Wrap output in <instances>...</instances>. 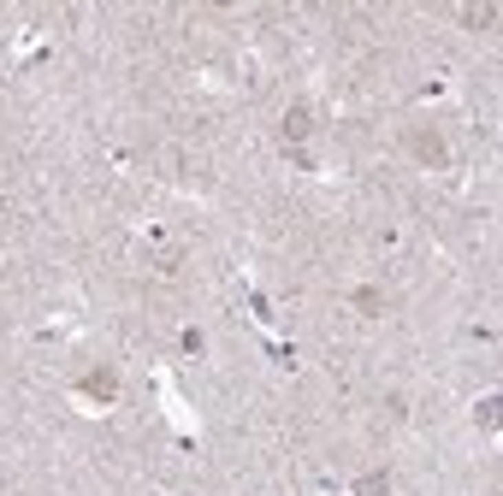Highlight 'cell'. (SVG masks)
<instances>
[{"label":"cell","instance_id":"obj_1","mask_svg":"<svg viewBox=\"0 0 503 496\" xmlns=\"http://www.w3.org/2000/svg\"><path fill=\"white\" fill-rule=\"evenodd\" d=\"M414 154H420V160H444V142L438 136H414Z\"/></svg>","mask_w":503,"mask_h":496},{"label":"cell","instance_id":"obj_2","mask_svg":"<svg viewBox=\"0 0 503 496\" xmlns=\"http://www.w3.org/2000/svg\"><path fill=\"white\" fill-rule=\"evenodd\" d=\"M284 136H308V113H302V106L284 113Z\"/></svg>","mask_w":503,"mask_h":496},{"label":"cell","instance_id":"obj_3","mask_svg":"<svg viewBox=\"0 0 503 496\" xmlns=\"http://www.w3.org/2000/svg\"><path fill=\"white\" fill-rule=\"evenodd\" d=\"M83 390H89V396H101V402H107V396H113V372H95V379H89Z\"/></svg>","mask_w":503,"mask_h":496}]
</instances>
